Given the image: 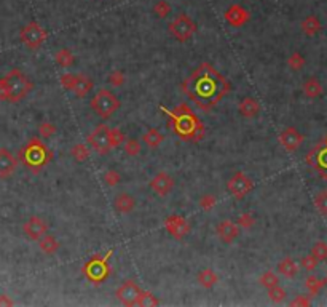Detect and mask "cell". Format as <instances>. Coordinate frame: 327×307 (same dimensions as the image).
Instances as JSON below:
<instances>
[{"label":"cell","instance_id":"11","mask_svg":"<svg viewBox=\"0 0 327 307\" xmlns=\"http://www.w3.org/2000/svg\"><path fill=\"white\" fill-rule=\"evenodd\" d=\"M252 189H254V181L246 173H243V171H236V173L227 181V190L238 200L244 198Z\"/></svg>","mask_w":327,"mask_h":307},{"label":"cell","instance_id":"29","mask_svg":"<svg viewBox=\"0 0 327 307\" xmlns=\"http://www.w3.org/2000/svg\"><path fill=\"white\" fill-rule=\"evenodd\" d=\"M54 62L61 67H70L75 62V56L69 48H61L54 55Z\"/></svg>","mask_w":327,"mask_h":307},{"label":"cell","instance_id":"25","mask_svg":"<svg viewBox=\"0 0 327 307\" xmlns=\"http://www.w3.org/2000/svg\"><path fill=\"white\" fill-rule=\"evenodd\" d=\"M196 278H198V283H200V287L204 288V290H212L219 283V275L212 269H203V270H200V274H198Z\"/></svg>","mask_w":327,"mask_h":307},{"label":"cell","instance_id":"45","mask_svg":"<svg viewBox=\"0 0 327 307\" xmlns=\"http://www.w3.org/2000/svg\"><path fill=\"white\" fill-rule=\"evenodd\" d=\"M318 264H319V261H318L311 253L307 254V256H303L302 261H300V266H302L305 270H307V272H313V270L318 267Z\"/></svg>","mask_w":327,"mask_h":307},{"label":"cell","instance_id":"36","mask_svg":"<svg viewBox=\"0 0 327 307\" xmlns=\"http://www.w3.org/2000/svg\"><path fill=\"white\" fill-rule=\"evenodd\" d=\"M56 133H58V126H56L54 123H51V122H42V123L39 125V134H40V138L49 139V138H53Z\"/></svg>","mask_w":327,"mask_h":307},{"label":"cell","instance_id":"42","mask_svg":"<svg viewBox=\"0 0 327 307\" xmlns=\"http://www.w3.org/2000/svg\"><path fill=\"white\" fill-rule=\"evenodd\" d=\"M267 291H268L270 301H273V303H282L284 299H286V290L280 287V285H276L273 288H268Z\"/></svg>","mask_w":327,"mask_h":307},{"label":"cell","instance_id":"43","mask_svg":"<svg viewBox=\"0 0 327 307\" xmlns=\"http://www.w3.org/2000/svg\"><path fill=\"white\" fill-rule=\"evenodd\" d=\"M236 223H238V226L241 227V229H251V227L255 224V218H254L252 213L246 211V213H241V215L238 216Z\"/></svg>","mask_w":327,"mask_h":307},{"label":"cell","instance_id":"2","mask_svg":"<svg viewBox=\"0 0 327 307\" xmlns=\"http://www.w3.org/2000/svg\"><path fill=\"white\" fill-rule=\"evenodd\" d=\"M161 111L169 117V126L181 139L198 142L204 136V125L191 108H188V104H179L174 111H168L165 108H161Z\"/></svg>","mask_w":327,"mask_h":307},{"label":"cell","instance_id":"19","mask_svg":"<svg viewBox=\"0 0 327 307\" xmlns=\"http://www.w3.org/2000/svg\"><path fill=\"white\" fill-rule=\"evenodd\" d=\"M18 168V159L11 154V151L2 147L0 149V178L6 180L10 178Z\"/></svg>","mask_w":327,"mask_h":307},{"label":"cell","instance_id":"15","mask_svg":"<svg viewBox=\"0 0 327 307\" xmlns=\"http://www.w3.org/2000/svg\"><path fill=\"white\" fill-rule=\"evenodd\" d=\"M23 232L29 240L39 242L45 234H48V224L45 219L39 216H31L23 224Z\"/></svg>","mask_w":327,"mask_h":307},{"label":"cell","instance_id":"38","mask_svg":"<svg viewBox=\"0 0 327 307\" xmlns=\"http://www.w3.org/2000/svg\"><path fill=\"white\" fill-rule=\"evenodd\" d=\"M171 10H173V6L169 2H166V0H158V2L153 5V13L158 18H166L168 15H171Z\"/></svg>","mask_w":327,"mask_h":307},{"label":"cell","instance_id":"13","mask_svg":"<svg viewBox=\"0 0 327 307\" xmlns=\"http://www.w3.org/2000/svg\"><path fill=\"white\" fill-rule=\"evenodd\" d=\"M142 290L134 280H125L115 291V296L123 306H138Z\"/></svg>","mask_w":327,"mask_h":307},{"label":"cell","instance_id":"44","mask_svg":"<svg viewBox=\"0 0 327 307\" xmlns=\"http://www.w3.org/2000/svg\"><path fill=\"white\" fill-rule=\"evenodd\" d=\"M200 208L203 210V211H211L212 208L216 206V203H217V198H216V195H212V194H204L201 198H200Z\"/></svg>","mask_w":327,"mask_h":307},{"label":"cell","instance_id":"39","mask_svg":"<svg viewBox=\"0 0 327 307\" xmlns=\"http://www.w3.org/2000/svg\"><path fill=\"white\" fill-rule=\"evenodd\" d=\"M315 258L321 262V261H327V244L326 242H316L315 245L311 246V251H310Z\"/></svg>","mask_w":327,"mask_h":307},{"label":"cell","instance_id":"37","mask_svg":"<svg viewBox=\"0 0 327 307\" xmlns=\"http://www.w3.org/2000/svg\"><path fill=\"white\" fill-rule=\"evenodd\" d=\"M315 206L323 216H327V189L319 190L315 195Z\"/></svg>","mask_w":327,"mask_h":307},{"label":"cell","instance_id":"46","mask_svg":"<svg viewBox=\"0 0 327 307\" xmlns=\"http://www.w3.org/2000/svg\"><path fill=\"white\" fill-rule=\"evenodd\" d=\"M75 78H77V74H69L67 72V74H62L59 80H61L62 87L70 91V90H72V87H74V83H75Z\"/></svg>","mask_w":327,"mask_h":307},{"label":"cell","instance_id":"27","mask_svg":"<svg viewBox=\"0 0 327 307\" xmlns=\"http://www.w3.org/2000/svg\"><path fill=\"white\" fill-rule=\"evenodd\" d=\"M278 270H280V274L284 275L286 278H295L300 267H298V264L292 258H284L278 264Z\"/></svg>","mask_w":327,"mask_h":307},{"label":"cell","instance_id":"47","mask_svg":"<svg viewBox=\"0 0 327 307\" xmlns=\"http://www.w3.org/2000/svg\"><path fill=\"white\" fill-rule=\"evenodd\" d=\"M290 306H311V295L310 296H305V295L297 296L294 301H290Z\"/></svg>","mask_w":327,"mask_h":307},{"label":"cell","instance_id":"4","mask_svg":"<svg viewBox=\"0 0 327 307\" xmlns=\"http://www.w3.org/2000/svg\"><path fill=\"white\" fill-rule=\"evenodd\" d=\"M19 155L24 165L29 170H32L34 173L40 171L53 157L51 151H48V147L45 146V142L37 138H34L27 142V144L21 149Z\"/></svg>","mask_w":327,"mask_h":307},{"label":"cell","instance_id":"1","mask_svg":"<svg viewBox=\"0 0 327 307\" xmlns=\"http://www.w3.org/2000/svg\"><path fill=\"white\" fill-rule=\"evenodd\" d=\"M182 91L203 111H211L230 91V82L209 62H201L182 83Z\"/></svg>","mask_w":327,"mask_h":307},{"label":"cell","instance_id":"32","mask_svg":"<svg viewBox=\"0 0 327 307\" xmlns=\"http://www.w3.org/2000/svg\"><path fill=\"white\" fill-rule=\"evenodd\" d=\"M259 283H260L264 288L268 290V288L276 287V285H280V278H278V275L273 272V270H265V272L260 275Z\"/></svg>","mask_w":327,"mask_h":307},{"label":"cell","instance_id":"41","mask_svg":"<svg viewBox=\"0 0 327 307\" xmlns=\"http://www.w3.org/2000/svg\"><path fill=\"white\" fill-rule=\"evenodd\" d=\"M287 66L292 69V70H302L303 69V66H305V58L302 56V53H298V52H295V53H292L287 58Z\"/></svg>","mask_w":327,"mask_h":307},{"label":"cell","instance_id":"31","mask_svg":"<svg viewBox=\"0 0 327 307\" xmlns=\"http://www.w3.org/2000/svg\"><path fill=\"white\" fill-rule=\"evenodd\" d=\"M70 155H72V159L78 163H83L90 159V149L87 144H83V142H78V144L72 146L70 149Z\"/></svg>","mask_w":327,"mask_h":307},{"label":"cell","instance_id":"28","mask_svg":"<svg viewBox=\"0 0 327 307\" xmlns=\"http://www.w3.org/2000/svg\"><path fill=\"white\" fill-rule=\"evenodd\" d=\"M319 31H321V21H319L318 16L315 15H308L302 21V32L305 35H308V37H313V35H316Z\"/></svg>","mask_w":327,"mask_h":307},{"label":"cell","instance_id":"16","mask_svg":"<svg viewBox=\"0 0 327 307\" xmlns=\"http://www.w3.org/2000/svg\"><path fill=\"white\" fill-rule=\"evenodd\" d=\"M216 234H217V237L220 239L222 244L230 245V244H233V242L239 237L241 227L238 226V223H234V221L224 219V221H220V223L217 224Z\"/></svg>","mask_w":327,"mask_h":307},{"label":"cell","instance_id":"48","mask_svg":"<svg viewBox=\"0 0 327 307\" xmlns=\"http://www.w3.org/2000/svg\"><path fill=\"white\" fill-rule=\"evenodd\" d=\"M0 306H13V301L6 295H0Z\"/></svg>","mask_w":327,"mask_h":307},{"label":"cell","instance_id":"6","mask_svg":"<svg viewBox=\"0 0 327 307\" xmlns=\"http://www.w3.org/2000/svg\"><path fill=\"white\" fill-rule=\"evenodd\" d=\"M113 254V251H107L104 256H94L93 259H90L83 267V274L91 283H102L107 280L110 275V266H109V258Z\"/></svg>","mask_w":327,"mask_h":307},{"label":"cell","instance_id":"40","mask_svg":"<svg viewBox=\"0 0 327 307\" xmlns=\"http://www.w3.org/2000/svg\"><path fill=\"white\" fill-rule=\"evenodd\" d=\"M107 82H109V85H112L113 88L123 87L125 82H126V75H125L123 70H113V72L109 74Z\"/></svg>","mask_w":327,"mask_h":307},{"label":"cell","instance_id":"20","mask_svg":"<svg viewBox=\"0 0 327 307\" xmlns=\"http://www.w3.org/2000/svg\"><path fill=\"white\" fill-rule=\"evenodd\" d=\"M94 88V82L93 78L87 74H77V78H75V83L72 87V91L77 98H87L91 91Z\"/></svg>","mask_w":327,"mask_h":307},{"label":"cell","instance_id":"8","mask_svg":"<svg viewBox=\"0 0 327 307\" xmlns=\"http://www.w3.org/2000/svg\"><path fill=\"white\" fill-rule=\"evenodd\" d=\"M47 37H48L47 31L37 23V21H31V23H27L26 26L21 27V31H19L21 42L29 50H39L45 44Z\"/></svg>","mask_w":327,"mask_h":307},{"label":"cell","instance_id":"14","mask_svg":"<svg viewBox=\"0 0 327 307\" xmlns=\"http://www.w3.org/2000/svg\"><path fill=\"white\" fill-rule=\"evenodd\" d=\"M278 139H280V144L284 147V151L287 152H295L298 147L302 146L303 142V134L297 130L294 126H287L278 134Z\"/></svg>","mask_w":327,"mask_h":307},{"label":"cell","instance_id":"24","mask_svg":"<svg viewBox=\"0 0 327 307\" xmlns=\"http://www.w3.org/2000/svg\"><path fill=\"white\" fill-rule=\"evenodd\" d=\"M163 141H165V136H163V133L158 128H148L144 133V136H142V142L148 149H158L163 144Z\"/></svg>","mask_w":327,"mask_h":307},{"label":"cell","instance_id":"35","mask_svg":"<svg viewBox=\"0 0 327 307\" xmlns=\"http://www.w3.org/2000/svg\"><path fill=\"white\" fill-rule=\"evenodd\" d=\"M138 306H142V307H155V306H160V299L156 298L153 293L142 290V295H140V298H139Z\"/></svg>","mask_w":327,"mask_h":307},{"label":"cell","instance_id":"23","mask_svg":"<svg viewBox=\"0 0 327 307\" xmlns=\"http://www.w3.org/2000/svg\"><path fill=\"white\" fill-rule=\"evenodd\" d=\"M39 248L42 253H45L48 256H53L58 253V249L61 248L59 240L54 237L51 234H45L44 237L39 240Z\"/></svg>","mask_w":327,"mask_h":307},{"label":"cell","instance_id":"34","mask_svg":"<svg viewBox=\"0 0 327 307\" xmlns=\"http://www.w3.org/2000/svg\"><path fill=\"white\" fill-rule=\"evenodd\" d=\"M102 181L107 184L109 187H115V185H118L120 181H122V175H120L115 168H109L107 171H104Z\"/></svg>","mask_w":327,"mask_h":307},{"label":"cell","instance_id":"7","mask_svg":"<svg viewBox=\"0 0 327 307\" xmlns=\"http://www.w3.org/2000/svg\"><path fill=\"white\" fill-rule=\"evenodd\" d=\"M196 29H198L196 23L188 15H186V13H181V15H177L171 21V23L168 24L169 34H171L177 42H187V40H190L195 35Z\"/></svg>","mask_w":327,"mask_h":307},{"label":"cell","instance_id":"17","mask_svg":"<svg viewBox=\"0 0 327 307\" xmlns=\"http://www.w3.org/2000/svg\"><path fill=\"white\" fill-rule=\"evenodd\" d=\"M150 189L156 195L165 197L174 189V178L166 171H160L150 180Z\"/></svg>","mask_w":327,"mask_h":307},{"label":"cell","instance_id":"3","mask_svg":"<svg viewBox=\"0 0 327 307\" xmlns=\"http://www.w3.org/2000/svg\"><path fill=\"white\" fill-rule=\"evenodd\" d=\"M32 90V82L19 69H13L0 78V101L19 103Z\"/></svg>","mask_w":327,"mask_h":307},{"label":"cell","instance_id":"21","mask_svg":"<svg viewBox=\"0 0 327 307\" xmlns=\"http://www.w3.org/2000/svg\"><path fill=\"white\" fill-rule=\"evenodd\" d=\"M238 111H239V114H241L243 117H246V119H254V117H257L259 114H260L262 108H260L259 99H255V98H252V96H246V98H243V99L239 101Z\"/></svg>","mask_w":327,"mask_h":307},{"label":"cell","instance_id":"9","mask_svg":"<svg viewBox=\"0 0 327 307\" xmlns=\"http://www.w3.org/2000/svg\"><path fill=\"white\" fill-rule=\"evenodd\" d=\"M88 146L94 152L105 155L112 151V139H110V126L97 125L93 131L88 134Z\"/></svg>","mask_w":327,"mask_h":307},{"label":"cell","instance_id":"18","mask_svg":"<svg viewBox=\"0 0 327 307\" xmlns=\"http://www.w3.org/2000/svg\"><path fill=\"white\" fill-rule=\"evenodd\" d=\"M225 19H227V23L232 24L233 27H241V26H244V24L249 23L251 13L247 11L244 6L234 3V5H232L230 8L225 11Z\"/></svg>","mask_w":327,"mask_h":307},{"label":"cell","instance_id":"10","mask_svg":"<svg viewBox=\"0 0 327 307\" xmlns=\"http://www.w3.org/2000/svg\"><path fill=\"white\" fill-rule=\"evenodd\" d=\"M307 162L318 171L319 176L327 180V136L308 152Z\"/></svg>","mask_w":327,"mask_h":307},{"label":"cell","instance_id":"30","mask_svg":"<svg viewBox=\"0 0 327 307\" xmlns=\"http://www.w3.org/2000/svg\"><path fill=\"white\" fill-rule=\"evenodd\" d=\"M327 283V278H318L315 275H310L307 277V280H305V287L310 291L311 296H316L319 291H321Z\"/></svg>","mask_w":327,"mask_h":307},{"label":"cell","instance_id":"26","mask_svg":"<svg viewBox=\"0 0 327 307\" xmlns=\"http://www.w3.org/2000/svg\"><path fill=\"white\" fill-rule=\"evenodd\" d=\"M302 90H303V95L307 98H310V99H316V98H319L323 95V85L316 77L307 78V82L303 83Z\"/></svg>","mask_w":327,"mask_h":307},{"label":"cell","instance_id":"33","mask_svg":"<svg viewBox=\"0 0 327 307\" xmlns=\"http://www.w3.org/2000/svg\"><path fill=\"white\" fill-rule=\"evenodd\" d=\"M123 151H125L126 155L136 157V155H139L140 151H142V144L139 142V139L130 138V139H126V141L123 142Z\"/></svg>","mask_w":327,"mask_h":307},{"label":"cell","instance_id":"12","mask_svg":"<svg viewBox=\"0 0 327 307\" xmlns=\"http://www.w3.org/2000/svg\"><path fill=\"white\" fill-rule=\"evenodd\" d=\"M163 226H165L168 234L176 240H184L191 231V226L188 224V221L181 215H169L163 221Z\"/></svg>","mask_w":327,"mask_h":307},{"label":"cell","instance_id":"5","mask_svg":"<svg viewBox=\"0 0 327 307\" xmlns=\"http://www.w3.org/2000/svg\"><path fill=\"white\" fill-rule=\"evenodd\" d=\"M90 108L97 117L101 119H110L120 108H122V101L113 91L102 88L96 91V95L91 98Z\"/></svg>","mask_w":327,"mask_h":307},{"label":"cell","instance_id":"22","mask_svg":"<svg viewBox=\"0 0 327 307\" xmlns=\"http://www.w3.org/2000/svg\"><path fill=\"white\" fill-rule=\"evenodd\" d=\"M113 208L120 215H128V213H131L136 208V198L131 194H128V192H122V194H118L113 198Z\"/></svg>","mask_w":327,"mask_h":307}]
</instances>
